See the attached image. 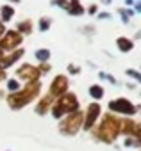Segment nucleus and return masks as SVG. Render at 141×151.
I'll return each mask as SVG.
<instances>
[{"label": "nucleus", "mask_w": 141, "mask_h": 151, "mask_svg": "<svg viewBox=\"0 0 141 151\" xmlns=\"http://www.w3.org/2000/svg\"><path fill=\"white\" fill-rule=\"evenodd\" d=\"M120 126H121V121H120L118 117H114L113 114H105V116L102 117V123L98 124V128H97L93 133H95V137H97L98 140L111 144V142L116 140L118 133L121 132Z\"/></svg>", "instance_id": "1"}, {"label": "nucleus", "mask_w": 141, "mask_h": 151, "mask_svg": "<svg viewBox=\"0 0 141 151\" xmlns=\"http://www.w3.org/2000/svg\"><path fill=\"white\" fill-rule=\"evenodd\" d=\"M41 91V84L39 82H29L22 91H16V93H11L7 96V105L15 110L25 107L27 103H31Z\"/></svg>", "instance_id": "2"}, {"label": "nucleus", "mask_w": 141, "mask_h": 151, "mask_svg": "<svg viewBox=\"0 0 141 151\" xmlns=\"http://www.w3.org/2000/svg\"><path fill=\"white\" fill-rule=\"evenodd\" d=\"M75 110H79V100L73 93H64L52 103V116L55 119L63 117L64 114H72Z\"/></svg>", "instance_id": "3"}, {"label": "nucleus", "mask_w": 141, "mask_h": 151, "mask_svg": "<svg viewBox=\"0 0 141 151\" xmlns=\"http://www.w3.org/2000/svg\"><path fill=\"white\" fill-rule=\"evenodd\" d=\"M82 119H84V112H81V110H75L72 114H68L66 119H63L61 124H59L61 133L63 135H75L82 128Z\"/></svg>", "instance_id": "4"}, {"label": "nucleus", "mask_w": 141, "mask_h": 151, "mask_svg": "<svg viewBox=\"0 0 141 151\" xmlns=\"http://www.w3.org/2000/svg\"><path fill=\"white\" fill-rule=\"evenodd\" d=\"M22 41H23L22 34H18L16 30H7L0 37V52H4V50L6 52H15V50H18Z\"/></svg>", "instance_id": "5"}, {"label": "nucleus", "mask_w": 141, "mask_h": 151, "mask_svg": "<svg viewBox=\"0 0 141 151\" xmlns=\"http://www.w3.org/2000/svg\"><path fill=\"white\" fill-rule=\"evenodd\" d=\"M109 110L118 112V114H125V116H134L137 112V107L132 105L127 98H118L114 101H109Z\"/></svg>", "instance_id": "6"}, {"label": "nucleus", "mask_w": 141, "mask_h": 151, "mask_svg": "<svg viewBox=\"0 0 141 151\" xmlns=\"http://www.w3.org/2000/svg\"><path fill=\"white\" fill-rule=\"evenodd\" d=\"M100 112H102L100 105H98V103H91V105L88 107V112H86L84 119H82V128H84V130H91V128L95 126V123H97Z\"/></svg>", "instance_id": "7"}, {"label": "nucleus", "mask_w": 141, "mask_h": 151, "mask_svg": "<svg viewBox=\"0 0 141 151\" xmlns=\"http://www.w3.org/2000/svg\"><path fill=\"white\" fill-rule=\"evenodd\" d=\"M68 91V78L64 77V75H57V77L52 80V84H50V96L54 98H59V96H63L64 93Z\"/></svg>", "instance_id": "8"}, {"label": "nucleus", "mask_w": 141, "mask_h": 151, "mask_svg": "<svg viewBox=\"0 0 141 151\" xmlns=\"http://www.w3.org/2000/svg\"><path fill=\"white\" fill-rule=\"evenodd\" d=\"M16 75H18L20 78H23L25 82H38L39 71H38V68H34L32 64H22V66L16 69Z\"/></svg>", "instance_id": "9"}, {"label": "nucleus", "mask_w": 141, "mask_h": 151, "mask_svg": "<svg viewBox=\"0 0 141 151\" xmlns=\"http://www.w3.org/2000/svg\"><path fill=\"white\" fill-rule=\"evenodd\" d=\"M120 130H123L125 135H130V137H134L136 140H137L139 135H141V126H139V123H136V121H132V119H125V121H121Z\"/></svg>", "instance_id": "10"}, {"label": "nucleus", "mask_w": 141, "mask_h": 151, "mask_svg": "<svg viewBox=\"0 0 141 151\" xmlns=\"http://www.w3.org/2000/svg\"><path fill=\"white\" fill-rule=\"evenodd\" d=\"M22 55H23V50H22V48H18V50L11 52V55H7V57H2V59H0V69H6V68H9L11 64H15L16 60H20V59H22Z\"/></svg>", "instance_id": "11"}, {"label": "nucleus", "mask_w": 141, "mask_h": 151, "mask_svg": "<svg viewBox=\"0 0 141 151\" xmlns=\"http://www.w3.org/2000/svg\"><path fill=\"white\" fill-rule=\"evenodd\" d=\"M66 11H68V14H72V16H81V14H84V7L81 6L79 0H70Z\"/></svg>", "instance_id": "12"}, {"label": "nucleus", "mask_w": 141, "mask_h": 151, "mask_svg": "<svg viewBox=\"0 0 141 151\" xmlns=\"http://www.w3.org/2000/svg\"><path fill=\"white\" fill-rule=\"evenodd\" d=\"M54 103V98L50 96V94H47V96H43L41 98V101L36 105V114H39V116H43L47 110H48V107Z\"/></svg>", "instance_id": "13"}, {"label": "nucleus", "mask_w": 141, "mask_h": 151, "mask_svg": "<svg viewBox=\"0 0 141 151\" xmlns=\"http://www.w3.org/2000/svg\"><path fill=\"white\" fill-rule=\"evenodd\" d=\"M13 16H15V9L11 6H2V7H0V22H2V23L13 20Z\"/></svg>", "instance_id": "14"}, {"label": "nucleus", "mask_w": 141, "mask_h": 151, "mask_svg": "<svg viewBox=\"0 0 141 151\" xmlns=\"http://www.w3.org/2000/svg\"><path fill=\"white\" fill-rule=\"evenodd\" d=\"M116 45L121 52H130L134 48V41H130L129 37H118L116 39Z\"/></svg>", "instance_id": "15"}, {"label": "nucleus", "mask_w": 141, "mask_h": 151, "mask_svg": "<svg viewBox=\"0 0 141 151\" xmlns=\"http://www.w3.org/2000/svg\"><path fill=\"white\" fill-rule=\"evenodd\" d=\"M18 34H31L32 32V22L31 20H23V22H20L18 23V30H16Z\"/></svg>", "instance_id": "16"}, {"label": "nucleus", "mask_w": 141, "mask_h": 151, "mask_svg": "<svg viewBox=\"0 0 141 151\" xmlns=\"http://www.w3.org/2000/svg\"><path fill=\"white\" fill-rule=\"evenodd\" d=\"M36 59L41 62V64H45L48 59H50V50H47V48H41V50H36Z\"/></svg>", "instance_id": "17"}, {"label": "nucleus", "mask_w": 141, "mask_h": 151, "mask_svg": "<svg viewBox=\"0 0 141 151\" xmlns=\"http://www.w3.org/2000/svg\"><path fill=\"white\" fill-rule=\"evenodd\" d=\"M89 94H91V98L100 100V98L104 96V89H102V86H91V87H89Z\"/></svg>", "instance_id": "18"}, {"label": "nucleus", "mask_w": 141, "mask_h": 151, "mask_svg": "<svg viewBox=\"0 0 141 151\" xmlns=\"http://www.w3.org/2000/svg\"><path fill=\"white\" fill-rule=\"evenodd\" d=\"M118 13H120V16H121V22H123V23H129L130 16L134 14V11H132V9H120Z\"/></svg>", "instance_id": "19"}, {"label": "nucleus", "mask_w": 141, "mask_h": 151, "mask_svg": "<svg viewBox=\"0 0 141 151\" xmlns=\"http://www.w3.org/2000/svg\"><path fill=\"white\" fill-rule=\"evenodd\" d=\"M52 25V20L50 18H39V30L41 32H47Z\"/></svg>", "instance_id": "20"}, {"label": "nucleus", "mask_w": 141, "mask_h": 151, "mask_svg": "<svg viewBox=\"0 0 141 151\" xmlns=\"http://www.w3.org/2000/svg\"><path fill=\"white\" fill-rule=\"evenodd\" d=\"M7 89L11 91V93H16V91H20V84L16 82V80H9V84H7Z\"/></svg>", "instance_id": "21"}, {"label": "nucleus", "mask_w": 141, "mask_h": 151, "mask_svg": "<svg viewBox=\"0 0 141 151\" xmlns=\"http://www.w3.org/2000/svg\"><path fill=\"white\" fill-rule=\"evenodd\" d=\"M127 75H129V77H132V78H136L137 82H141V75L136 69H127Z\"/></svg>", "instance_id": "22"}, {"label": "nucleus", "mask_w": 141, "mask_h": 151, "mask_svg": "<svg viewBox=\"0 0 141 151\" xmlns=\"http://www.w3.org/2000/svg\"><path fill=\"white\" fill-rule=\"evenodd\" d=\"M52 4L54 6H59V7H68V0H52Z\"/></svg>", "instance_id": "23"}, {"label": "nucleus", "mask_w": 141, "mask_h": 151, "mask_svg": "<svg viewBox=\"0 0 141 151\" xmlns=\"http://www.w3.org/2000/svg\"><path fill=\"white\" fill-rule=\"evenodd\" d=\"M68 71L72 73V75H79L81 68H79V66H75V64H70V66H68Z\"/></svg>", "instance_id": "24"}, {"label": "nucleus", "mask_w": 141, "mask_h": 151, "mask_svg": "<svg viewBox=\"0 0 141 151\" xmlns=\"http://www.w3.org/2000/svg\"><path fill=\"white\" fill-rule=\"evenodd\" d=\"M38 71H39V75H41V73H48V71H50V66H48L47 62H45V64H39Z\"/></svg>", "instance_id": "25"}, {"label": "nucleus", "mask_w": 141, "mask_h": 151, "mask_svg": "<svg viewBox=\"0 0 141 151\" xmlns=\"http://www.w3.org/2000/svg\"><path fill=\"white\" fill-rule=\"evenodd\" d=\"M97 9H98V7H97V6L93 4V6H89V9H88V13H89V14H95V13H97Z\"/></svg>", "instance_id": "26"}, {"label": "nucleus", "mask_w": 141, "mask_h": 151, "mask_svg": "<svg viewBox=\"0 0 141 151\" xmlns=\"http://www.w3.org/2000/svg\"><path fill=\"white\" fill-rule=\"evenodd\" d=\"M98 18L105 20V18H111V14H109V13H100V14H98Z\"/></svg>", "instance_id": "27"}, {"label": "nucleus", "mask_w": 141, "mask_h": 151, "mask_svg": "<svg viewBox=\"0 0 141 151\" xmlns=\"http://www.w3.org/2000/svg\"><path fill=\"white\" fill-rule=\"evenodd\" d=\"M4 32H6V27H4L2 22H0V36H4Z\"/></svg>", "instance_id": "28"}, {"label": "nucleus", "mask_w": 141, "mask_h": 151, "mask_svg": "<svg viewBox=\"0 0 141 151\" xmlns=\"http://www.w3.org/2000/svg\"><path fill=\"white\" fill-rule=\"evenodd\" d=\"M4 78H6V71L0 69V80H4Z\"/></svg>", "instance_id": "29"}, {"label": "nucleus", "mask_w": 141, "mask_h": 151, "mask_svg": "<svg viewBox=\"0 0 141 151\" xmlns=\"http://www.w3.org/2000/svg\"><path fill=\"white\" fill-rule=\"evenodd\" d=\"M111 2V0H102V4H109Z\"/></svg>", "instance_id": "30"}, {"label": "nucleus", "mask_w": 141, "mask_h": 151, "mask_svg": "<svg viewBox=\"0 0 141 151\" xmlns=\"http://www.w3.org/2000/svg\"><path fill=\"white\" fill-rule=\"evenodd\" d=\"M13 2H15V4H18V2H20V0H13Z\"/></svg>", "instance_id": "31"}, {"label": "nucleus", "mask_w": 141, "mask_h": 151, "mask_svg": "<svg viewBox=\"0 0 141 151\" xmlns=\"http://www.w3.org/2000/svg\"><path fill=\"white\" fill-rule=\"evenodd\" d=\"M2 57H4V53H2V52H0V59H2Z\"/></svg>", "instance_id": "32"}]
</instances>
